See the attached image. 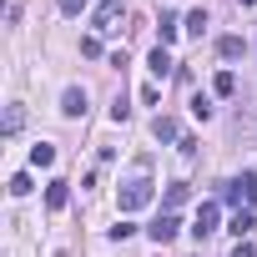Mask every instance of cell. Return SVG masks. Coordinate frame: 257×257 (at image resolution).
Instances as JSON below:
<instances>
[{"instance_id": "10", "label": "cell", "mask_w": 257, "mask_h": 257, "mask_svg": "<svg viewBox=\"0 0 257 257\" xmlns=\"http://www.w3.org/2000/svg\"><path fill=\"white\" fill-rule=\"evenodd\" d=\"M187 197H192V187H187V182H172V187H167V197H162V202H167V212H177V207H182V202H187Z\"/></svg>"}, {"instance_id": "22", "label": "cell", "mask_w": 257, "mask_h": 257, "mask_svg": "<svg viewBox=\"0 0 257 257\" xmlns=\"http://www.w3.org/2000/svg\"><path fill=\"white\" fill-rule=\"evenodd\" d=\"M86 11V0H61V16H81Z\"/></svg>"}, {"instance_id": "17", "label": "cell", "mask_w": 257, "mask_h": 257, "mask_svg": "<svg viewBox=\"0 0 257 257\" xmlns=\"http://www.w3.org/2000/svg\"><path fill=\"white\" fill-rule=\"evenodd\" d=\"M182 31H192V36H202V31H207V11H192V16L182 21Z\"/></svg>"}, {"instance_id": "7", "label": "cell", "mask_w": 257, "mask_h": 257, "mask_svg": "<svg viewBox=\"0 0 257 257\" xmlns=\"http://www.w3.org/2000/svg\"><path fill=\"white\" fill-rule=\"evenodd\" d=\"M147 66H152V76H157V81H167V76H172V71H177V61H172V56H167V46H157V51H152V56H147Z\"/></svg>"}, {"instance_id": "15", "label": "cell", "mask_w": 257, "mask_h": 257, "mask_svg": "<svg viewBox=\"0 0 257 257\" xmlns=\"http://www.w3.org/2000/svg\"><path fill=\"white\" fill-rule=\"evenodd\" d=\"M157 31H162V46H167V41H177L182 21H177V16H162V21H157Z\"/></svg>"}, {"instance_id": "5", "label": "cell", "mask_w": 257, "mask_h": 257, "mask_svg": "<svg viewBox=\"0 0 257 257\" xmlns=\"http://www.w3.org/2000/svg\"><path fill=\"white\" fill-rule=\"evenodd\" d=\"M121 11H126V0H101V6H96V16H91V26H96V31H111Z\"/></svg>"}, {"instance_id": "9", "label": "cell", "mask_w": 257, "mask_h": 257, "mask_svg": "<svg viewBox=\"0 0 257 257\" xmlns=\"http://www.w3.org/2000/svg\"><path fill=\"white\" fill-rule=\"evenodd\" d=\"M242 51H247V41H242V36H222V41H217V56H222V61H237Z\"/></svg>"}, {"instance_id": "4", "label": "cell", "mask_w": 257, "mask_h": 257, "mask_svg": "<svg viewBox=\"0 0 257 257\" xmlns=\"http://www.w3.org/2000/svg\"><path fill=\"white\" fill-rule=\"evenodd\" d=\"M212 232H217V202H202V212H197V222H192V237L207 242Z\"/></svg>"}, {"instance_id": "11", "label": "cell", "mask_w": 257, "mask_h": 257, "mask_svg": "<svg viewBox=\"0 0 257 257\" xmlns=\"http://www.w3.org/2000/svg\"><path fill=\"white\" fill-rule=\"evenodd\" d=\"M252 227H257V217H252V212H237V217H232V227H227V232H232V237H237V242H247V232H252Z\"/></svg>"}, {"instance_id": "12", "label": "cell", "mask_w": 257, "mask_h": 257, "mask_svg": "<svg viewBox=\"0 0 257 257\" xmlns=\"http://www.w3.org/2000/svg\"><path fill=\"white\" fill-rule=\"evenodd\" d=\"M152 137H157V142H177V121H172V116H157V121H152Z\"/></svg>"}, {"instance_id": "8", "label": "cell", "mask_w": 257, "mask_h": 257, "mask_svg": "<svg viewBox=\"0 0 257 257\" xmlns=\"http://www.w3.org/2000/svg\"><path fill=\"white\" fill-rule=\"evenodd\" d=\"M66 202H71V182L56 177V182L46 187V207H51V212H66Z\"/></svg>"}, {"instance_id": "24", "label": "cell", "mask_w": 257, "mask_h": 257, "mask_svg": "<svg viewBox=\"0 0 257 257\" xmlns=\"http://www.w3.org/2000/svg\"><path fill=\"white\" fill-rule=\"evenodd\" d=\"M242 6H257V0H242Z\"/></svg>"}, {"instance_id": "2", "label": "cell", "mask_w": 257, "mask_h": 257, "mask_svg": "<svg viewBox=\"0 0 257 257\" xmlns=\"http://www.w3.org/2000/svg\"><path fill=\"white\" fill-rule=\"evenodd\" d=\"M152 187H157L152 177H137V182H126V187H121V212H142V207L152 202Z\"/></svg>"}, {"instance_id": "14", "label": "cell", "mask_w": 257, "mask_h": 257, "mask_svg": "<svg viewBox=\"0 0 257 257\" xmlns=\"http://www.w3.org/2000/svg\"><path fill=\"white\" fill-rule=\"evenodd\" d=\"M26 126V106H6V137H16Z\"/></svg>"}, {"instance_id": "1", "label": "cell", "mask_w": 257, "mask_h": 257, "mask_svg": "<svg viewBox=\"0 0 257 257\" xmlns=\"http://www.w3.org/2000/svg\"><path fill=\"white\" fill-rule=\"evenodd\" d=\"M222 197L237 202V212H252L257 207V172H242L237 182H222Z\"/></svg>"}, {"instance_id": "19", "label": "cell", "mask_w": 257, "mask_h": 257, "mask_svg": "<svg viewBox=\"0 0 257 257\" xmlns=\"http://www.w3.org/2000/svg\"><path fill=\"white\" fill-rule=\"evenodd\" d=\"M192 116H197V121H212V101H207V96H192Z\"/></svg>"}, {"instance_id": "23", "label": "cell", "mask_w": 257, "mask_h": 257, "mask_svg": "<svg viewBox=\"0 0 257 257\" xmlns=\"http://www.w3.org/2000/svg\"><path fill=\"white\" fill-rule=\"evenodd\" d=\"M232 257H257V247H252V242H237V247H232Z\"/></svg>"}, {"instance_id": "3", "label": "cell", "mask_w": 257, "mask_h": 257, "mask_svg": "<svg viewBox=\"0 0 257 257\" xmlns=\"http://www.w3.org/2000/svg\"><path fill=\"white\" fill-rule=\"evenodd\" d=\"M177 232H182V222H177V212H162V217H157V222L147 227V237H152L157 247H167V242H172Z\"/></svg>"}, {"instance_id": "20", "label": "cell", "mask_w": 257, "mask_h": 257, "mask_svg": "<svg viewBox=\"0 0 257 257\" xmlns=\"http://www.w3.org/2000/svg\"><path fill=\"white\" fill-rule=\"evenodd\" d=\"M26 192H31V172H16L11 177V197H26Z\"/></svg>"}, {"instance_id": "18", "label": "cell", "mask_w": 257, "mask_h": 257, "mask_svg": "<svg viewBox=\"0 0 257 257\" xmlns=\"http://www.w3.org/2000/svg\"><path fill=\"white\" fill-rule=\"evenodd\" d=\"M132 232H137V222H126V217H121V222H116V227H111L106 237H111V242H126V237H132Z\"/></svg>"}, {"instance_id": "21", "label": "cell", "mask_w": 257, "mask_h": 257, "mask_svg": "<svg viewBox=\"0 0 257 257\" xmlns=\"http://www.w3.org/2000/svg\"><path fill=\"white\" fill-rule=\"evenodd\" d=\"M132 116V106H126V96H116V106H111V121H126Z\"/></svg>"}, {"instance_id": "6", "label": "cell", "mask_w": 257, "mask_h": 257, "mask_svg": "<svg viewBox=\"0 0 257 257\" xmlns=\"http://www.w3.org/2000/svg\"><path fill=\"white\" fill-rule=\"evenodd\" d=\"M61 116H71V121L86 116V91H81V86H66V96H61Z\"/></svg>"}, {"instance_id": "13", "label": "cell", "mask_w": 257, "mask_h": 257, "mask_svg": "<svg viewBox=\"0 0 257 257\" xmlns=\"http://www.w3.org/2000/svg\"><path fill=\"white\" fill-rule=\"evenodd\" d=\"M31 167H56V147H51V142L31 147Z\"/></svg>"}, {"instance_id": "16", "label": "cell", "mask_w": 257, "mask_h": 257, "mask_svg": "<svg viewBox=\"0 0 257 257\" xmlns=\"http://www.w3.org/2000/svg\"><path fill=\"white\" fill-rule=\"evenodd\" d=\"M212 91H217V96H232V91H237V76H232V71H217Z\"/></svg>"}]
</instances>
